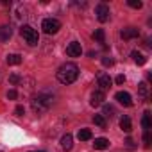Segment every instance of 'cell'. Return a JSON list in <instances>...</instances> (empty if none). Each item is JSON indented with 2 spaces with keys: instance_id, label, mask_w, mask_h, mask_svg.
<instances>
[{
  "instance_id": "obj_1",
  "label": "cell",
  "mask_w": 152,
  "mask_h": 152,
  "mask_svg": "<svg viewBox=\"0 0 152 152\" xmlns=\"http://www.w3.org/2000/svg\"><path fill=\"white\" fill-rule=\"evenodd\" d=\"M56 75H57V81L61 84H72V83L77 81V77H79V68H77V64H73V63H64L63 66H59Z\"/></svg>"
},
{
  "instance_id": "obj_2",
  "label": "cell",
  "mask_w": 152,
  "mask_h": 152,
  "mask_svg": "<svg viewBox=\"0 0 152 152\" xmlns=\"http://www.w3.org/2000/svg\"><path fill=\"white\" fill-rule=\"evenodd\" d=\"M31 104H32L34 113L41 116L43 113H47V111L52 107V104H54V97H52V95H47V93H39Z\"/></svg>"
},
{
  "instance_id": "obj_3",
  "label": "cell",
  "mask_w": 152,
  "mask_h": 152,
  "mask_svg": "<svg viewBox=\"0 0 152 152\" xmlns=\"http://www.w3.org/2000/svg\"><path fill=\"white\" fill-rule=\"evenodd\" d=\"M20 34H22V38H23L31 47H34V45L39 43V34H38V31H36L34 27H31V25H22Z\"/></svg>"
},
{
  "instance_id": "obj_4",
  "label": "cell",
  "mask_w": 152,
  "mask_h": 152,
  "mask_svg": "<svg viewBox=\"0 0 152 152\" xmlns=\"http://www.w3.org/2000/svg\"><path fill=\"white\" fill-rule=\"evenodd\" d=\"M41 29H43L45 34H56L61 29V22L56 20V18H45L43 23H41Z\"/></svg>"
},
{
  "instance_id": "obj_5",
  "label": "cell",
  "mask_w": 152,
  "mask_h": 152,
  "mask_svg": "<svg viewBox=\"0 0 152 152\" xmlns=\"http://www.w3.org/2000/svg\"><path fill=\"white\" fill-rule=\"evenodd\" d=\"M95 15H97V20L104 23V22L109 20V15H111V13H109V7H107L106 4H99L97 9H95Z\"/></svg>"
},
{
  "instance_id": "obj_6",
  "label": "cell",
  "mask_w": 152,
  "mask_h": 152,
  "mask_svg": "<svg viewBox=\"0 0 152 152\" xmlns=\"http://www.w3.org/2000/svg\"><path fill=\"white\" fill-rule=\"evenodd\" d=\"M66 54H68L70 57H79V56L83 54V47H81V43H79V41H72V43H68V47H66Z\"/></svg>"
},
{
  "instance_id": "obj_7",
  "label": "cell",
  "mask_w": 152,
  "mask_h": 152,
  "mask_svg": "<svg viewBox=\"0 0 152 152\" xmlns=\"http://www.w3.org/2000/svg\"><path fill=\"white\" fill-rule=\"evenodd\" d=\"M104 100H106L104 91H102V90H97V91H93V93H91V100H90V104H91L93 107H97V106H102V104H104Z\"/></svg>"
},
{
  "instance_id": "obj_8",
  "label": "cell",
  "mask_w": 152,
  "mask_h": 152,
  "mask_svg": "<svg viewBox=\"0 0 152 152\" xmlns=\"http://www.w3.org/2000/svg\"><path fill=\"white\" fill-rule=\"evenodd\" d=\"M97 81H99V86H100V90H102V91H104V90H109V88H111V84H113V81H111V77H109L107 73H99Z\"/></svg>"
},
{
  "instance_id": "obj_9",
  "label": "cell",
  "mask_w": 152,
  "mask_h": 152,
  "mask_svg": "<svg viewBox=\"0 0 152 152\" xmlns=\"http://www.w3.org/2000/svg\"><path fill=\"white\" fill-rule=\"evenodd\" d=\"M115 99H116L122 106H125V107L132 106V99H131V95H129L127 91H118V93L115 95Z\"/></svg>"
},
{
  "instance_id": "obj_10",
  "label": "cell",
  "mask_w": 152,
  "mask_h": 152,
  "mask_svg": "<svg viewBox=\"0 0 152 152\" xmlns=\"http://www.w3.org/2000/svg\"><path fill=\"white\" fill-rule=\"evenodd\" d=\"M120 36H122L124 39H134V38L140 36V31H138L136 27H127V29H124V31L120 32Z\"/></svg>"
},
{
  "instance_id": "obj_11",
  "label": "cell",
  "mask_w": 152,
  "mask_h": 152,
  "mask_svg": "<svg viewBox=\"0 0 152 152\" xmlns=\"http://www.w3.org/2000/svg\"><path fill=\"white\" fill-rule=\"evenodd\" d=\"M11 36H13L11 25H2V27H0V41H7Z\"/></svg>"
},
{
  "instance_id": "obj_12",
  "label": "cell",
  "mask_w": 152,
  "mask_h": 152,
  "mask_svg": "<svg viewBox=\"0 0 152 152\" xmlns=\"http://www.w3.org/2000/svg\"><path fill=\"white\" fill-rule=\"evenodd\" d=\"M72 145H73V138H72V134H70V132H66V134L61 138V147H63L64 150H70V148H72Z\"/></svg>"
},
{
  "instance_id": "obj_13",
  "label": "cell",
  "mask_w": 152,
  "mask_h": 152,
  "mask_svg": "<svg viewBox=\"0 0 152 152\" xmlns=\"http://www.w3.org/2000/svg\"><path fill=\"white\" fill-rule=\"evenodd\" d=\"M93 147L97 150H106V148H109V140H106V138H95Z\"/></svg>"
},
{
  "instance_id": "obj_14",
  "label": "cell",
  "mask_w": 152,
  "mask_h": 152,
  "mask_svg": "<svg viewBox=\"0 0 152 152\" xmlns=\"http://www.w3.org/2000/svg\"><path fill=\"white\" fill-rule=\"evenodd\" d=\"M120 127H122L124 132H131V131H132L131 118H129V116H122V118H120Z\"/></svg>"
},
{
  "instance_id": "obj_15",
  "label": "cell",
  "mask_w": 152,
  "mask_h": 152,
  "mask_svg": "<svg viewBox=\"0 0 152 152\" xmlns=\"http://www.w3.org/2000/svg\"><path fill=\"white\" fill-rule=\"evenodd\" d=\"M6 63H7V64H20V63H22V56H20V54H9V56L6 57Z\"/></svg>"
},
{
  "instance_id": "obj_16",
  "label": "cell",
  "mask_w": 152,
  "mask_h": 152,
  "mask_svg": "<svg viewBox=\"0 0 152 152\" xmlns=\"http://www.w3.org/2000/svg\"><path fill=\"white\" fill-rule=\"evenodd\" d=\"M131 56H132L134 63H138V64H145V63H147V57H145V56H143L141 52H138V50H134V52H132Z\"/></svg>"
},
{
  "instance_id": "obj_17",
  "label": "cell",
  "mask_w": 152,
  "mask_h": 152,
  "mask_svg": "<svg viewBox=\"0 0 152 152\" xmlns=\"http://www.w3.org/2000/svg\"><path fill=\"white\" fill-rule=\"evenodd\" d=\"M138 95L141 99H147L148 97V86H147V83H140L138 84Z\"/></svg>"
},
{
  "instance_id": "obj_18",
  "label": "cell",
  "mask_w": 152,
  "mask_h": 152,
  "mask_svg": "<svg viewBox=\"0 0 152 152\" xmlns=\"http://www.w3.org/2000/svg\"><path fill=\"white\" fill-rule=\"evenodd\" d=\"M141 125H143V131H150V113H148V111H145V113H143Z\"/></svg>"
},
{
  "instance_id": "obj_19",
  "label": "cell",
  "mask_w": 152,
  "mask_h": 152,
  "mask_svg": "<svg viewBox=\"0 0 152 152\" xmlns=\"http://www.w3.org/2000/svg\"><path fill=\"white\" fill-rule=\"evenodd\" d=\"M77 138L81 141H88V140H91V131L90 129H81L79 134H77Z\"/></svg>"
},
{
  "instance_id": "obj_20",
  "label": "cell",
  "mask_w": 152,
  "mask_h": 152,
  "mask_svg": "<svg viewBox=\"0 0 152 152\" xmlns=\"http://www.w3.org/2000/svg\"><path fill=\"white\" fill-rule=\"evenodd\" d=\"M93 39L99 41V43H104V39H106V32H104V29H97V31L93 32Z\"/></svg>"
},
{
  "instance_id": "obj_21",
  "label": "cell",
  "mask_w": 152,
  "mask_h": 152,
  "mask_svg": "<svg viewBox=\"0 0 152 152\" xmlns=\"http://www.w3.org/2000/svg\"><path fill=\"white\" fill-rule=\"evenodd\" d=\"M102 111H104V115H102V116H109V118H111V116L115 115V107H113L111 104H104Z\"/></svg>"
},
{
  "instance_id": "obj_22",
  "label": "cell",
  "mask_w": 152,
  "mask_h": 152,
  "mask_svg": "<svg viewBox=\"0 0 152 152\" xmlns=\"http://www.w3.org/2000/svg\"><path fill=\"white\" fill-rule=\"evenodd\" d=\"M93 122H95V125H99L100 129L106 127V118H104L102 115H95V116H93Z\"/></svg>"
},
{
  "instance_id": "obj_23",
  "label": "cell",
  "mask_w": 152,
  "mask_h": 152,
  "mask_svg": "<svg viewBox=\"0 0 152 152\" xmlns=\"http://www.w3.org/2000/svg\"><path fill=\"white\" fill-rule=\"evenodd\" d=\"M143 141H145V147L150 148V143H152V140H150V131H143Z\"/></svg>"
},
{
  "instance_id": "obj_24",
  "label": "cell",
  "mask_w": 152,
  "mask_h": 152,
  "mask_svg": "<svg viewBox=\"0 0 152 152\" xmlns=\"http://www.w3.org/2000/svg\"><path fill=\"white\" fill-rule=\"evenodd\" d=\"M20 81H22L20 75H16V73H11V75H9V83H11V84H20Z\"/></svg>"
},
{
  "instance_id": "obj_25",
  "label": "cell",
  "mask_w": 152,
  "mask_h": 152,
  "mask_svg": "<svg viewBox=\"0 0 152 152\" xmlns=\"http://www.w3.org/2000/svg\"><path fill=\"white\" fill-rule=\"evenodd\" d=\"M127 4L131 7H134V9H141V6H143V2H140V0H129Z\"/></svg>"
},
{
  "instance_id": "obj_26",
  "label": "cell",
  "mask_w": 152,
  "mask_h": 152,
  "mask_svg": "<svg viewBox=\"0 0 152 152\" xmlns=\"http://www.w3.org/2000/svg\"><path fill=\"white\" fill-rule=\"evenodd\" d=\"M102 64L104 66H113L115 61H113V57H102Z\"/></svg>"
},
{
  "instance_id": "obj_27",
  "label": "cell",
  "mask_w": 152,
  "mask_h": 152,
  "mask_svg": "<svg viewBox=\"0 0 152 152\" xmlns=\"http://www.w3.org/2000/svg\"><path fill=\"white\" fill-rule=\"evenodd\" d=\"M15 115H16V116H23V115H25V109H23V106H16V109H15Z\"/></svg>"
},
{
  "instance_id": "obj_28",
  "label": "cell",
  "mask_w": 152,
  "mask_h": 152,
  "mask_svg": "<svg viewBox=\"0 0 152 152\" xmlns=\"http://www.w3.org/2000/svg\"><path fill=\"white\" fill-rule=\"evenodd\" d=\"M124 143H125V147H129V148H134V147H136V143H134V140H132V138H127Z\"/></svg>"
},
{
  "instance_id": "obj_29",
  "label": "cell",
  "mask_w": 152,
  "mask_h": 152,
  "mask_svg": "<svg viewBox=\"0 0 152 152\" xmlns=\"http://www.w3.org/2000/svg\"><path fill=\"white\" fill-rule=\"evenodd\" d=\"M18 97V93H16V90H9L7 91V99H11V100H15Z\"/></svg>"
},
{
  "instance_id": "obj_30",
  "label": "cell",
  "mask_w": 152,
  "mask_h": 152,
  "mask_svg": "<svg viewBox=\"0 0 152 152\" xmlns=\"http://www.w3.org/2000/svg\"><path fill=\"white\" fill-rule=\"evenodd\" d=\"M115 83H116V84H124V83H125V75H122V73H120V75H116Z\"/></svg>"
}]
</instances>
